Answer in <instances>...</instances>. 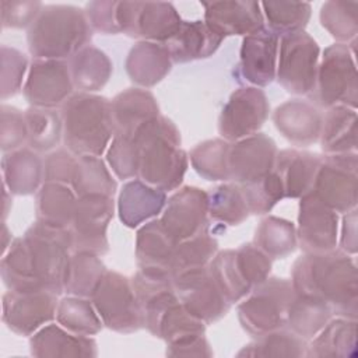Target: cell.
<instances>
[{
	"label": "cell",
	"instance_id": "cell-39",
	"mask_svg": "<svg viewBox=\"0 0 358 358\" xmlns=\"http://www.w3.org/2000/svg\"><path fill=\"white\" fill-rule=\"evenodd\" d=\"M28 138L27 147L36 152H50L63 140L62 113L50 108L29 106L24 110Z\"/></svg>",
	"mask_w": 358,
	"mask_h": 358
},
{
	"label": "cell",
	"instance_id": "cell-25",
	"mask_svg": "<svg viewBox=\"0 0 358 358\" xmlns=\"http://www.w3.org/2000/svg\"><path fill=\"white\" fill-rule=\"evenodd\" d=\"M322 155L299 148L277 152L273 172L280 179L284 199H299L312 190Z\"/></svg>",
	"mask_w": 358,
	"mask_h": 358
},
{
	"label": "cell",
	"instance_id": "cell-14",
	"mask_svg": "<svg viewBox=\"0 0 358 358\" xmlns=\"http://www.w3.org/2000/svg\"><path fill=\"white\" fill-rule=\"evenodd\" d=\"M57 296L48 289L7 291L1 298V320L13 333L31 337L56 319Z\"/></svg>",
	"mask_w": 358,
	"mask_h": 358
},
{
	"label": "cell",
	"instance_id": "cell-8",
	"mask_svg": "<svg viewBox=\"0 0 358 358\" xmlns=\"http://www.w3.org/2000/svg\"><path fill=\"white\" fill-rule=\"evenodd\" d=\"M91 301L105 327L122 334L136 333L144 327L143 310L129 277L108 270Z\"/></svg>",
	"mask_w": 358,
	"mask_h": 358
},
{
	"label": "cell",
	"instance_id": "cell-34",
	"mask_svg": "<svg viewBox=\"0 0 358 358\" xmlns=\"http://www.w3.org/2000/svg\"><path fill=\"white\" fill-rule=\"evenodd\" d=\"M77 199L71 186L45 182L35 193L36 221L50 227L70 228Z\"/></svg>",
	"mask_w": 358,
	"mask_h": 358
},
{
	"label": "cell",
	"instance_id": "cell-49",
	"mask_svg": "<svg viewBox=\"0 0 358 358\" xmlns=\"http://www.w3.org/2000/svg\"><path fill=\"white\" fill-rule=\"evenodd\" d=\"M208 270L231 305L242 301L252 291L236 264L235 249L218 250L208 263Z\"/></svg>",
	"mask_w": 358,
	"mask_h": 358
},
{
	"label": "cell",
	"instance_id": "cell-36",
	"mask_svg": "<svg viewBox=\"0 0 358 358\" xmlns=\"http://www.w3.org/2000/svg\"><path fill=\"white\" fill-rule=\"evenodd\" d=\"M333 317L327 303L320 299L299 295L295 292L287 312L285 327L309 341L312 340Z\"/></svg>",
	"mask_w": 358,
	"mask_h": 358
},
{
	"label": "cell",
	"instance_id": "cell-17",
	"mask_svg": "<svg viewBox=\"0 0 358 358\" xmlns=\"http://www.w3.org/2000/svg\"><path fill=\"white\" fill-rule=\"evenodd\" d=\"M67 60L34 59L22 87L25 101L31 106L56 109L74 92Z\"/></svg>",
	"mask_w": 358,
	"mask_h": 358
},
{
	"label": "cell",
	"instance_id": "cell-33",
	"mask_svg": "<svg viewBox=\"0 0 358 358\" xmlns=\"http://www.w3.org/2000/svg\"><path fill=\"white\" fill-rule=\"evenodd\" d=\"M357 109L344 105L326 109L319 137L324 154L357 152Z\"/></svg>",
	"mask_w": 358,
	"mask_h": 358
},
{
	"label": "cell",
	"instance_id": "cell-60",
	"mask_svg": "<svg viewBox=\"0 0 358 358\" xmlns=\"http://www.w3.org/2000/svg\"><path fill=\"white\" fill-rule=\"evenodd\" d=\"M14 238H13V234L7 225L6 221L1 222V256L8 250V248L11 246Z\"/></svg>",
	"mask_w": 358,
	"mask_h": 358
},
{
	"label": "cell",
	"instance_id": "cell-57",
	"mask_svg": "<svg viewBox=\"0 0 358 358\" xmlns=\"http://www.w3.org/2000/svg\"><path fill=\"white\" fill-rule=\"evenodd\" d=\"M117 4L113 0L90 1L84 7V13L92 31L103 35L122 34L117 22Z\"/></svg>",
	"mask_w": 358,
	"mask_h": 358
},
{
	"label": "cell",
	"instance_id": "cell-26",
	"mask_svg": "<svg viewBox=\"0 0 358 358\" xmlns=\"http://www.w3.org/2000/svg\"><path fill=\"white\" fill-rule=\"evenodd\" d=\"M115 136L133 137L145 123L158 117L159 105L145 88L131 87L116 94L110 99Z\"/></svg>",
	"mask_w": 358,
	"mask_h": 358
},
{
	"label": "cell",
	"instance_id": "cell-7",
	"mask_svg": "<svg viewBox=\"0 0 358 358\" xmlns=\"http://www.w3.org/2000/svg\"><path fill=\"white\" fill-rule=\"evenodd\" d=\"M294 295L291 280L268 277L239 301L236 310L241 327L253 338L285 327Z\"/></svg>",
	"mask_w": 358,
	"mask_h": 358
},
{
	"label": "cell",
	"instance_id": "cell-5",
	"mask_svg": "<svg viewBox=\"0 0 358 358\" xmlns=\"http://www.w3.org/2000/svg\"><path fill=\"white\" fill-rule=\"evenodd\" d=\"M355 52L344 43H333L320 56L315 85L308 94L316 108L344 105L357 109L358 74Z\"/></svg>",
	"mask_w": 358,
	"mask_h": 358
},
{
	"label": "cell",
	"instance_id": "cell-6",
	"mask_svg": "<svg viewBox=\"0 0 358 358\" xmlns=\"http://www.w3.org/2000/svg\"><path fill=\"white\" fill-rule=\"evenodd\" d=\"M36 277L42 287L56 295L64 292V274L73 253L69 228H57L35 221L22 235Z\"/></svg>",
	"mask_w": 358,
	"mask_h": 358
},
{
	"label": "cell",
	"instance_id": "cell-42",
	"mask_svg": "<svg viewBox=\"0 0 358 358\" xmlns=\"http://www.w3.org/2000/svg\"><path fill=\"white\" fill-rule=\"evenodd\" d=\"M206 336V323L194 317L178 299L162 315L157 336L166 347H176Z\"/></svg>",
	"mask_w": 358,
	"mask_h": 358
},
{
	"label": "cell",
	"instance_id": "cell-45",
	"mask_svg": "<svg viewBox=\"0 0 358 358\" xmlns=\"http://www.w3.org/2000/svg\"><path fill=\"white\" fill-rule=\"evenodd\" d=\"M260 6L266 28L278 38L305 31L312 14L306 1H263Z\"/></svg>",
	"mask_w": 358,
	"mask_h": 358
},
{
	"label": "cell",
	"instance_id": "cell-22",
	"mask_svg": "<svg viewBox=\"0 0 358 358\" xmlns=\"http://www.w3.org/2000/svg\"><path fill=\"white\" fill-rule=\"evenodd\" d=\"M271 119L277 131L296 147H309L319 141L323 113L309 101H285L274 109Z\"/></svg>",
	"mask_w": 358,
	"mask_h": 358
},
{
	"label": "cell",
	"instance_id": "cell-48",
	"mask_svg": "<svg viewBox=\"0 0 358 358\" xmlns=\"http://www.w3.org/2000/svg\"><path fill=\"white\" fill-rule=\"evenodd\" d=\"M218 252L217 239L208 234L201 232L193 238L180 241L175 249L171 263V277H176L182 273L206 267Z\"/></svg>",
	"mask_w": 358,
	"mask_h": 358
},
{
	"label": "cell",
	"instance_id": "cell-11",
	"mask_svg": "<svg viewBox=\"0 0 358 358\" xmlns=\"http://www.w3.org/2000/svg\"><path fill=\"white\" fill-rule=\"evenodd\" d=\"M117 22L120 32L130 38L165 45L183 20L168 1H119Z\"/></svg>",
	"mask_w": 358,
	"mask_h": 358
},
{
	"label": "cell",
	"instance_id": "cell-1",
	"mask_svg": "<svg viewBox=\"0 0 358 358\" xmlns=\"http://www.w3.org/2000/svg\"><path fill=\"white\" fill-rule=\"evenodd\" d=\"M291 284L296 294L327 303L333 315L358 317V268L351 255L340 249L303 253L292 264Z\"/></svg>",
	"mask_w": 358,
	"mask_h": 358
},
{
	"label": "cell",
	"instance_id": "cell-19",
	"mask_svg": "<svg viewBox=\"0 0 358 358\" xmlns=\"http://www.w3.org/2000/svg\"><path fill=\"white\" fill-rule=\"evenodd\" d=\"M277 152L275 141L260 131L231 143L229 180L236 185H249L263 179L273 171Z\"/></svg>",
	"mask_w": 358,
	"mask_h": 358
},
{
	"label": "cell",
	"instance_id": "cell-38",
	"mask_svg": "<svg viewBox=\"0 0 358 358\" xmlns=\"http://www.w3.org/2000/svg\"><path fill=\"white\" fill-rule=\"evenodd\" d=\"M106 271L101 256L88 252H73L64 274V292L91 298Z\"/></svg>",
	"mask_w": 358,
	"mask_h": 358
},
{
	"label": "cell",
	"instance_id": "cell-50",
	"mask_svg": "<svg viewBox=\"0 0 358 358\" xmlns=\"http://www.w3.org/2000/svg\"><path fill=\"white\" fill-rule=\"evenodd\" d=\"M140 159V145L134 137L113 136L106 150V162L117 179L127 180L137 178Z\"/></svg>",
	"mask_w": 358,
	"mask_h": 358
},
{
	"label": "cell",
	"instance_id": "cell-30",
	"mask_svg": "<svg viewBox=\"0 0 358 358\" xmlns=\"http://www.w3.org/2000/svg\"><path fill=\"white\" fill-rule=\"evenodd\" d=\"M222 38L217 35L204 20L185 21L179 31L165 43L172 62L178 64L203 60L211 57L222 43Z\"/></svg>",
	"mask_w": 358,
	"mask_h": 358
},
{
	"label": "cell",
	"instance_id": "cell-40",
	"mask_svg": "<svg viewBox=\"0 0 358 358\" xmlns=\"http://www.w3.org/2000/svg\"><path fill=\"white\" fill-rule=\"evenodd\" d=\"M308 341L288 330L287 327L255 337L243 345L236 357L250 358H299L306 355Z\"/></svg>",
	"mask_w": 358,
	"mask_h": 358
},
{
	"label": "cell",
	"instance_id": "cell-41",
	"mask_svg": "<svg viewBox=\"0 0 358 358\" xmlns=\"http://www.w3.org/2000/svg\"><path fill=\"white\" fill-rule=\"evenodd\" d=\"M253 243L271 260L285 259L294 253L298 246L296 228L285 218L267 215L259 222L255 231Z\"/></svg>",
	"mask_w": 358,
	"mask_h": 358
},
{
	"label": "cell",
	"instance_id": "cell-58",
	"mask_svg": "<svg viewBox=\"0 0 358 358\" xmlns=\"http://www.w3.org/2000/svg\"><path fill=\"white\" fill-rule=\"evenodd\" d=\"M357 208L344 213L343 221H341V234L340 241L337 242L340 245V250H343L347 255L354 256L358 249V235H357Z\"/></svg>",
	"mask_w": 358,
	"mask_h": 358
},
{
	"label": "cell",
	"instance_id": "cell-9",
	"mask_svg": "<svg viewBox=\"0 0 358 358\" xmlns=\"http://www.w3.org/2000/svg\"><path fill=\"white\" fill-rule=\"evenodd\" d=\"M319 60L320 48L306 31L281 36L275 80L288 94L308 95L315 85Z\"/></svg>",
	"mask_w": 358,
	"mask_h": 358
},
{
	"label": "cell",
	"instance_id": "cell-28",
	"mask_svg": "<svg viewBox=\"0 0 358 358\" xmlns=\"http://www.w3.org/2000/svg\"><path fill=\"white\" fill-rule=\"evenodd\" d=\"M172 57L164 43L138 41L126 57V73L140 88H150L161 83L172 70Z\"/></svg>",
	"mask_w": 358,
	"mask_h": 358
},
{
	"label": "cell",
	"instance_id": "cell-46",
	"mask_svg": "<svg viewBox=\"0 0 358 358\" xmlns=\"http://www.w3.org/2000/svg\"><path fill=\"white\" fill-rule=\"evenodd\" d=\"M231 143L224 138H210L194 145L189 154L192 168L206 180L228 182V155Z\"/></svg>",
	"mask_w": 358,
	"mask_h": 358
},
{
	"label": "cell",
	"instance_id": "cell-12",
	"mask_svg": "<svg viewBox=\"0 0 358 358\" xmlns=\"http://www.w3.org/2000/svg\"><path fill=\"white\" fill-rule=\"evenodd\" d=\"M270 115V102L262 88L243 85L236 88L218 117L221 138L234 143L259 133Z\"/></svg>",
	"mask_w": 358,
	"mask_h": 358
},
{
	"label": "cell",
	"instance_id": "cell-43",
	"mask_svg": "<svg viewBox=\"0 0 358 358\" xmlns=\"http://www.w3.org/2000/svg\"><path fill=\"white\" fill-rule=\"evenodd\" d=\"M56 322L74 334L90 337L98 334L103 327L91 298L76 295H67L59 299Z\"/></svg>",
	"mask_w": 358,
	"mask_h": 358
},
{
	"label": "cell",
	"instance_id": "cell-35",
	"mask_svg": "<svg viewBox=\"0 0 358 358\" xmlns=\"http://www.w3.org/2000/svg\"><path fill=\"white\" fill-rule=\"evenodd\" d=\"M0 275L8 291L45 289L36 277L28 246L22 236L14 238L8 250L1 256Z\"/></svg>",
	"mask_w": 358,
	"mask_h": 358
},
{
	"label": "cell",
	"instance_id": "cell-10",
	"mask_svg": "<svg viewBox=\"0 0 358 358\" xmlns=\"http://www.w3.org/2000/svg\"><path fill=\"white\" fill-rule=\"evenodd\" d=\"M337 214L357 208L358 154H324L310 190Z\"/></svg>",
	"mask_w": 358,
	"mask_h": 358
},
{
	"label": "cell",
	"instance_id": "cell-3",
	"mask_svg": "<svg viewBox=\"0 0 358 358\" xmlns=\"http://www.w3.org/2000/svg\"><path fill=\"white\" fill-rule=\"evenodd\" d=\"M92 32L84 8L46 4L27 31L28 52L34 59L69 60L90 45Z\"/></svg>",
	"mask_w": 358,
	"mask_h": 358
},
{
	"label": "cell",
	"instance_id": "cell-32",
	"mask_svg": "<svg viewBox=\"0 0 358 358\" xmlns=\"http://www.w3.org/2000/svg\"><path fill=\"white\" fill-rule=\"evenodd\" d=\"M69 70L74 88L81 92L96 94L109 81L113 64L109 56L94 45H87L69 60Z\"/></svg>",
	"mask_w": 358,
	"mask_h": 358
},
{
	"label": "cell",
	"instance_id": "cell-13",
	"mask_svg": "<svg viewBox=\"0 0 358 358\" xmlns=\"http://www.w3.org/2000/svg\"><path fill=\"white\" fill-rule=\"evenodd\" d=\"M115 200L106 196H83L77 199L70 225L73 252L103 256L109 250L108 227L115 215Z\"/></svg>",
	"mask_w": 358,
	"mask_h": 358
},
{
	"label": "cell",
	"instance_id": "cell-55",
	"mask_svg": "<svg viewBox=\"0 0 358 358\" xmlns=\"http://www.w3.org/2000/svg\"><path fill=\"white\" fill-rule=\"evenodd\" d=\"M77 158L78 155L66 147L48 152L43 158V183H63L70 186L74 178Z\"/></svg>",
	"mask_w": 358,
	"mask_h": 358
},
{
	"label": "cell",
	"instance_id": "cell-21",
	"mask_svg": "<svg viewBox=\"0 0 358 358\" xmlns=\"http://www.w3.org/2000/svg\"><path fill=\"white\" fill-rule=\"evenodd\" d=\"M201 6L204 8V22L222 39L227 36H248L266 28L259 1H203Z\"/></svg>",
	"mask_w": 358,
	"mask_h": 358
},
{
	"label": "cell",
	"instance_id": "cell-20",
	"mask_svg": "<svg viewBox=\"0 0 358 358\" xmlns=\"http://www.w3.org/2000/svg\"><path fill=\"white\" fill-rule=\"evenodd\" d=\"M280 38L264 28L243 36L236 66V77L252 87L263 88L275 80Z\"/></svg>",
	"mask_w": 358,
	"mask_h": 358
},
{
	"label": "cell",
	"instance_id": "cell-47",
	"mask_svg": "<svg viewBox=\"0 0 358 358\" xmlns=\"http://www.w3.org/2000/svg\"><path fill=\"white\" fill-rule=\"evenodd\" d=\"M319 20L322 27L337 43L348 45L357 41L358 34V1L330 0L322 4Z\"/></svg>",
	"mask_w": 358,
	"mask_h": 358
},
{
	"label": "cell",
	"instance_id": "cell-31",
	"mask_svg": "<svg viewBox=\"0 0 358 358\" xmlns=\"http://www.w3.org/2000/svg\"><path fill=\"white\" fill-rule=\"evenodd\" d=\"M357 355V319H330L308 341L306 358H352Z\"/></svg>",
	"mask_w": 358,
	"mask_h": 358
},
{
	"label": "cell",
	"instance_id": "cell-56",
	"mask_svg": "<svg viewBox=\"0 0 358 358\" xmlns=\"http://www.w3.org/2000/svg\"><path fill=\"white\" fill-rule=\"evenodd\" d=\"M43 4L41 1H0V20L4 29L29 28L38 18Z\"/></svg>",
	"mask_w": 358,
	"mask_h": 358
},
{
	"label": "cell",
	"instance_id": "cell-23",
	"mask_svg": "<svg viewBox=\"0 0 358 358\" xmlns=\"http://www.w3.org/2000/svg\"><path fill=\"white\" fill-rule=\"evenodd\" d=\"M166 192L138 178L123 183L116 201V213L127 228H137L161 215L166 204Z\"/></svg>",
	"mask_w": 358,
	"mask_h": 358
},
{
	"label": "cell",
	"instance_id": "cell-4",
	"mask_svg": "<svg viewBox=\"0 0 358 358\" xmlns=\"http://www.w3.org/2000/svg\"><path fill=\"white\" fill-rule=\"evenodd\" d=\"M63 143L76 155L101 157L113 136L110 99L90 92H74L60 106Z\"/></svg>",
	"mask_w": 358,
	"mask_h": 358
},
{
	"label": "cell",
	"instance_id": "cell-52",
	"mask_svg": "<svg viewBox=\"0 0 358 358\" xmlns=\"http://www.w3.org/2000/svg\"><path fill=\"white\" fill-rule=\"evenodd\" d=\"M0 96L7 99L20 92L25 83V74H28V59L27 56L11 46L1 45L0 48Z\"/></svg>",
	"mask_w": 358,
	"mask_h": 358
},
{
	"label": "cell",
	"instance_id": "cell-54",
	"mask_svg": "<svg viewBox=\"0 0 358 358\" xmlns=\"http://www.w3.org/2000/svg\"><path fill=\"white\" fill-rule=\"evenodd\" d=\"M27 138L28 130L24 112L3 103L0 106V148L3 154L24 147Z\"/></svg>",
	"mask_w": 358,
	"mask_h": 358
},
{
	"label": "cell",
	"instance_id": "cell-37",
	"mask_svg": "<svg viewBox=\"0 0 358 358\" xmlns=\"http://www.w3.org/2000/svg\"><path fill=\"white\" fill-rule=\"evenodd\" d=\"M70 186L77 197H113L117 190L116 179L112 176L106 162L95 155H78L74 178Z\"/></svg>",
	"mask_w": 358,
	"mask_h": 358
},
{
	"label": "cell",
	"instance_id": "cell-27",
	"mask_svg": "<svg viewBox=\"0 0 358 358\" xmlns=\"http://www.w3.org/2000/svg\"><path fill=\"white\" fill-rule=\"evenodd\" d=\"M178 243L159 218H154L138 227L134 248L138 270L166 273L171 275V263Z\"/></svg>",
	"mask_w": 358,
	"mask_h": 358
},
{
	"label": "cell",
	"instance_id": "cell-2",
	"mask_svg": "<svg viewBox=\"0 0 358 358\" xmlns=\"http://www.w3.org/2000/svg\"><path fill=\"white\" fill-rule=\"evenodd\" d=\"M133 137L141 154L137 178L164 192L179 189L189 166V154L180 147L176 124L159 115L143 124Z\"/></svg>",
	"mask_w": 358,
	"mask_h": 358
},
{
	"label": "cell",
	"instance_id": "cell-53",
	"mask_svg": "<svg viewBox=\"0 0 358 358\" xmlns=\"http://www.w3.org/2000/svg\"><path fill=\"white\" fill-rule=\"evenodd\" d=\"M235 259L243 278L252 288L270 277L273 260L253 242H248L236 248Z\"/></svg>",
	"mask_w": 358,
	"mask_h": 358
},
{
	"label": "cell",
	"instance_id": "cell-61",
	"mask_svg": "<svg viewBox=\"0 0 358 358\" xmlns=\"http://www.w3.org/2000/svg\"><path fill=\"white\" fill-rule=\"evenodd\" d=\"M13 206V194L8 192V189L3 185V221L7 220Z\"/></svg>",
	"mask_w": 358,
	"mask_h": 358
},
{
	"label": "cell",
	"instance_id": "cell-24",
	"mask_svg": "<svg viewBox=\"0 0 358 358\" xmlns=\"http://www.w3.org/2000/svg\"><path fill=\"white\" fill-rule=\"evenodd\" d=\"M31 355L38 358H92L98 344L90 336H78L59 323H48L29 337Z\"/></svg>",
	"mask_w": 358,
	"mask_h": 358
},
{
	"label": "cell",
	"instance_id": "cell-44",
	"mask_svg": "<svg viewBox=\"0 0 358 358\" xmlns=\"http://www.w3.org/2000/svg\"><path fill=\"white\" fill-rule=\"evenodd\" d=\"M208 217L228 227L242 224L250 215L246 199L239 185L221 183L207 192Z\"/></svg>",
	"mask_w": 358,
	"mask_h": 358
},
{
	"label": "cell",
	"instance_id": "cell-18",
	"mask_svg": "<svg viewBox=\"0 0 358 358\" xmlns=\"http://www.w3.org/2000/svg\"><path fill=\"white\" fill-rule=\"evenodd\" d=\"M296 241L303 253H323L338 242V214L312 192L299 197Z\"/></svg>",
	"mask_w": 358,
	"mask_h": 358
},
{
	"label": "cell",
	"instance_id": "cell-15",
	"mask_svg": "<svg viewBox=\"0 0 358 358\" xmlns=\"http://www.w3.org/2000/svg\"><path fill=\"white\" fill-rule=\"evenodd\" d=\"M173 288L186 310L206 324L222 319L231 308L215 284L208 266L173 277Z\"/></svg>",
	"mask_w": 358,
	"mask_h": 358
},
{
	"label": "cell",
	"instance_id": "cell-16",
	"mask_svg": "<svg viewBox=\"0 0 358 358\" xmlns=\"http://www.w3.org/2000/svg\"><path fill=\"white\" fill-rule=\"evenodd\" d=\"M208 196L200 187L183 186L166 200L161 222L178 241L193 238L208 229Z\"/></svg>",
	"mask_w": 358,
	"mask_h": 358
},
{
	"label": "cell",
	"instance_id": "cell-51",
	"mask_svg": "<svg viewBox=\"0 0 358 358\" xmlns=\"http://www.w3.org/2000/svg\"><path fill=\"white\" fill-rule=\"evenodd\" d=\"M239 186L246 199L249 213L253 215L268 214L284 199L282 186L273 171L257 182Z\"/></svg>",
	"mask_w": 358,
	"mask_h": 358
},
{
	"label": "cell",
	"instance_id": "cell-59",
	"mask_svg": "<svg viewBox=\"0 0 358 358\" xmlns=\"http://www.w3.org/2000/svg\"><path fill=\"white\" fill-rule=\"evenodd\" d=\"M166 355L168 357H204V358H210L213 357V350L210 347L208 340L206 338V336L199 337L193 341H189L186 344L182 345H176V347H166Z\"/></svg>",
	"mask_w": 358,
	"mask_h": 358
},
{
	"label": "cell",
	"instance_id": "cell-29",
	"mask_svg": "<svg viewBox=\"0 0 358 358\" xmlns=\"http://www.w3.org/2000/svg\"><path fill=\"white\" fill-rule=\"evenodd\" d=\"M3 185L13 196H29L43 185V158L29 147L3 154Z\"/></svg>",
	"mask_w": 358,
	"mask_h": 358
}]
</instances>
